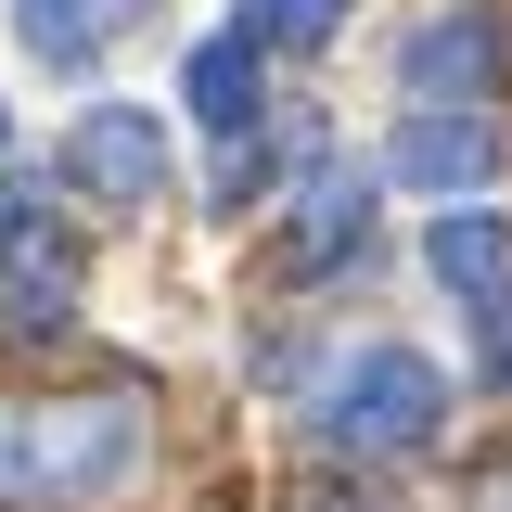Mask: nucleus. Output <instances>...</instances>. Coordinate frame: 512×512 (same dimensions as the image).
<instances>
[{
  "label": "nucleus",
  "instance_id": "obj_9",
  "mask_svg": "<svg viewBox=\"0 0 512 512\" xmlns=\"http://www.w3.org/2000/svg\"><path fill=\"white\" fill-rule=\"evenodd\" d=\"M423 269H436L448 295H500L512 282V231L500 218H436V231H423Z\"/></svg>",
  "mask_w": 512,
  "mask_h": 512
},
{
  "label": "nucleus",
  "instance_id": "obj_12",
  "mask_svg": "<svg viewBox=\"0 0 512 512\" xmlns=\"http://www.w3.org/2000/svg\"><path fill=\"white\" fill-rule=\"evenodd\" d=\"M487 384H512V282H500V308H487Z\"/></svg>",
  "mask_w": 512,
  "mask_h": 512
},
{
  "label": "nucleus",
  "instance_id": "obj_4",
  "mask_svg": "<svg viewBox=\"0 0 512 512\" xmlns=\"http://www.w3.org/2000/svg\"><path fill=\"white\" fill-rule=\"evenodd\" d=\"M64 180L103 192V205H154L167 192V128L141 116V103H90V116L64 128Z\"/></svg>",
  "mask_w": 512,
  "mask_h": 512
},
{
  "label": "nucleus",
  "instance_id": "obj_10",
  "mask_svg": "<svg viewBox=\"0 0 512 512\" xmlns=\"http://www.w3.org/2000/svg\"><path fill=\"white\" fill-rule=\"evenodd\" d=\"M359 231H372V205L333 180V192H320V218H295V256H308V269H333V256H359Z\"/></svg>",
  "mask_w": 512,
  "mask_h": 512
},
{
  "label": "nucleus",
  "instance_id": "obj_5",
  "mask_svg": "<svg viewBox=\"0 0 512 512\" xmlns=\"http://www.w3.org/2000/svg\"><path fill=\"white\" fill-rule=\"evenodd\" d=\"M512 167V141L487 103H423V116H397V180L410 192H487Z\"/></svg>",
  "mask_w": 512,
  "mask_h": 512
},
{
  "label": "nucleus",
  "instance_id": "obj_2",
  "mask_svg": "<svg viewBox=\"0 0 512 512\" xmlns=\"http://www.w3.org/2000/svg\"><path fill=\"white\" fill-rule=\"evenodd\" d=\"M333 448H372V461H410V448H436L448 436V372L423 359V346H359L346 372L320 384V410H308Z\"/></svg>",
  "mask_w": 512,
  "mask_h": 512
},
{
  "label": "nucleus",
  "instance_id": "obj_3",
  "mask_svg": "<svg viewBox=\"0 0 512 512\" xmlns=\"http://www.w3.org/2000/svg\"><path fill=\"white\" fill-rule=\"evenodd\" d=\"M64 308H77V231H64L52 205H13L0 192V320L52 333Z\"/></svg>",
  "mask_w": 512,
  "mask_h": 512
},
{
  "label": "nucleus",
  "instance_id": "obj_1",
  "mask_svg": "<svg viewBox=\"0 0 512 512\" xmlns=\"http://www.w3.org/2000/svg\"><path fill=\"white\" fill-rule=\"evenodd\" d=\"M141 474V410L128 397H52L0 423V500L13 512H90Z\"/></svg>",
  "mask_w": 512,
  "mask_h": 512
},
{
  "label": "nucleus",
  "instance_id": "obj_8",
  "mask_svg": "<svg viewBox=\"0 0 512 512\" xmlns=\"http://www.w3.org/2000/svg\"><path fill=\"white\" fill-rule=\"evenodd\" d=\"M154 0H13V26H26V52L39 64H90L103 39H128Z\"/></svg>",
  "mask_w": 512,
  "mask_h": 512
},
{
  "label": "nucleus",
  "instance_id": "obj_13",
  "mask_svg": "<svg viewBox=\"0 0 512 512\" xmlns=\"http://www.w3.org/2000/svg\"><path fill=\"white\" fill-rule=\"evenodd\" d=\"M308 512H372V500H308Z\"/></svg>",
  "mask_w": 512,
  "mask_h": 512
},
{
  "label": "nucleus",
  "instance_id": "obj_14",
  "mask_svg": "<svg viewBox=\"0 0 512 512\" xmlns=\"http://www.w3.org/2000/svg\"><path fill=\"white\" fill-rule=\"evenodd\" d=\"M0 167H13V116H0Z\"/></svg>",
  "mask_w": 512,
  "mask_h": 512
},
{
  "label": "nucleus",
  "instance_id": "obj_7",
  "mask_svg": "<svg viewBox=\"0 0 512 512\" xmlns=\"http://www.w3.org/2000/svg\"><path fill=\"white\" fill-rule=\"evenodd\" d=\"M180 103H192V128H205V141H244V128H256V26H218V39H192Z\"/></svg>",
  "mask_w": 512,
  "mask_h": 512
},
{
  "label": "nucleus",
  "instance_id": "obj_6",
  "mask_svg": "<svg viewBox=\"0 0 512 512\" xmlns=\"http://www.w3.org/2000/svg\"><path fill=\"white\" fill-rule=\"evenodd\" d=\"M500 64H512V52H500L487 13H448V26H423V39L397 52V90H410V103H487Z\"/></svg>",
  "mask_w": 512,
  "mask_h": 512
},
{
  "label": "nucleus",
  "instance_id": "obj_11",
  "mask_svg": "<svg viewBox=\"0 0 512 512\" xmlns=\"http://www.w3.org/2000/svg\"><path fill=\"white\" fill-rule=\"evenodd\" d=\"M244 26H256V39H333V26H346V0H256Z\"/></svg>",
  "mask_w": 512,
  "mask_h": 512
}]
</instances>
